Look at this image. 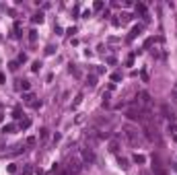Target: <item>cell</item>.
I'll return each mask as SVG.
<instances>
[{"instance_id": "9a60e30c", "label": "cell", "mask_w": 177, "mask_h": 175, "mask_svg": "<svg viewBox=\"0 0 177 175\" xmlns=\"http://www.w3.org/2000/svg\"><path fill=\"white\" fill-rule=\"evenodd\" d=\"M39 138H41V140H48V138H50V130H48V128H41V130H39Z\"/></svg>"}, {"instance_id": "3957f363", "label": "cell", "mask_w": 177, "mask_h": 175, "mask_svg": "<svg viewBox=\"0 0 177 175\" xmlns=\"http://www.w3.org/2000/svg\"><path fill=\"white\" fill-rule=\"evenodd\" d=\"M81 159H83V163H87V165H91L93 161H95V153H93V148H83L81 151Z\"/></svg>"}, {"instance_id": "52a82bcc", "label": "cell", "mask_w": 177, "mask_h": 175, "mask_svg": "<svg viewBox=\"0 0 177 175\" xmlns=\"http://www.w3.org/2000/svg\"><path fill=\"white\" fill-rule=\"evenodd\" d=\"M132 161H134L136 165H144V163H146V157H144V155H138V153H136L134 157H132Z\"/></svg>"}, {"instance_id": "f35d334b", "label": "cell", "mask_w": 177, "mask_h": 175, "mask_svg": "<svg viewBox=\"0 0 177 175\" xmlns=\"http://www.w3.org/2000/svg\"><path fill=\"white\" fill-rule=\"evenodd\" d=\"M4 81H6V76H4V72H0V85H4Z\"/></svg>"}, {"instance_id": "ab89813d", "label": "cell", "mask_w": 177, "mask_h": 175, "mask_svg": "<svg viewBox=\"0 0 177 175\" xmlns=\"http://www.w3.org/2000/svg\"><path fill=\"white\" fill-rule=\"evenodd\" d=\"M173 99L177 101V87H175V89H173Z\"/></svg>"}, {"instance_id": "7a4b0ae2", "label": "cell", "mask_w": 177, "mask_h": 175, "mask_svg": "<svg viewBox=\"0 0 177 175\" xmlns=\"http://www.w3.org/2000/svg\"><path fill=\"white\" fill-rule=\"evenodd\" d=\"M81 169H83V159H76V157H72V159L68 161V165H66V173L68 175L81 173Z\"/></svg>"}, {"instance_id": "4dcf8cb0", "label": "cell", "mask_w": 177, "mask_h": 175, "mask_svg": "<svg viewBox=\"0 0 177 175\" xmlns=\"http://www.w3.org/2000/svg\"><path fill=\"white\" fill-rule=\"evenodd\" d=\"M8 68H11V70H17V68H19V62H17V60H13V62H8Z\"/></svg>"}, {"instance_id": "83f0119b", "label": "cell", "mask_w": 177, "mask_h": 175, "mask_svg": "<svg viewBox=\"0 0 177 175\" xmlns=\"http://www.w3.org/2000/svg\"><path fill=\"white\" fill-rule=\"evenodd\" d=\"M134 56H136V54H130V56L126 58V66H132V64H134Z\"/></svg>"}, {"instance_id": "74e56055", "label": "cell", "mask_w": 177, "mask_h": 175, "mask_svg": "<svg viewBox=\"0 0 177 175\" xmlns=\"http://www.w3.org/2000/svg\"><path fill=\"white\" fill-rule=\"evenodd\" d=\"M66 33H68V35H74V33H76V27H70V29H68Z\"/></svg>"}, {"instance_id": "ba28073f", "label": "cell", "mask_w": 177, "mask_h": 175, "mask_svg": "<svg viewBox=\"0 0 177 175\" xmlns=\"http://www.w3.org/2000/svg\"><path fill=\"white\" fill-rule=\"evenodd\" d=\"M17 128H19L17 124H6V126H2V132H4V134H13Z\"/></svg>"}, {"instance_id": "d4e9b609", "label": "cell", "mask_w": 177, "mask_h": 175, "mask_svg": "<svg viewBox=\"0 0 177 175\" xmlns=\"http://www.w3.org/2000/svg\"><path fill=\"white\" fill-rule=\"evenodd\" d=\"M167 130H169L171 134H175V132H177V124H175V122H169V126H167Z\"/></svg>"}, {"instance_id": "7402d4cb", "label": "cell", "mask_w": 177, "mask_h": 175, "mask_svg": "<svg viewBox=\"0 0 177 175\" xmlns=\"http://www.w3.org/2000/svg\"><path fill=\"white\" fill-rule=\"evenodd\" d=\"M29 41H31V43L37 41V31H35V29H31V31H29Z\"/></svg>"}, {"instance_id": "d590c367", "label": "cell", "mask_w": 177, "mask_h": 175, "mask_svg": "<svg viewBox=\"0 0 177 175\" xmlns=\"http://www.w3.org/2000/svg\"><path fill=\"white\" fill-rule=\"evenodd\" d=\"M46 54H48V56L54 54V46H48V48H46Z\"/></svg>"}, {"instance_id": "b9f144b4", "label": "cell", "mask_w": 177, "mask_h": 175, "mask_svg": "<svg viewBox=\"0 0 177 175\" xmlns=\"http://www.w3.org/2000/svg\"><path fill=\"white\" fill-rule=\"evenodd\" d=\"M173 140H175V142H177V134H175V136H173Z\"/></svg>"}, {"instance_id": "f546056e", "label": "cell", "mask_w": 177, "mask_h": 175, "mask_svg": "<svg viewBox=\"0 0 177 175\" xmlns=\"http://www.w3.org/2000/svg\"><path fill=\"white\" fill-rule=\"evenodd\" d=\"M120 17H122V23H126V21H130V19H132V15H128V13H122Z\"/></svg>"}, {"instance_id": "484cf974", "label": "cell", "mask_w": 177, "mask_h": 175, "mask_svg": "<svg viewBox=\"0 0 177 175\" xmlns=\"http://www.w3.org/2000/svg\"><path fill=\"white\" fill-rule=\"evenodd\" d=\"M103 107H109V91L103 93Z\"/></svg>"}, {"instance_id": "8d00e7d4", "label": "cell", "mask_w": 177, "mask_h": 175, "mask_svg": "<svg viewBox=\"0 0 177 175\" xmlns=\"http://www.w3.org/2000/svg\"><path fill=\"white\" fill-rule=\"evenodd\" d=\"M91 15H93L91 11H85V13H83V19H88V17H91Z\"/></svg>"}, {"instance_id": "6da1fadb", "label": "cell", "mask_w": 177, "mask_h": 175, "mask_svg": "<svg viewBox=\"0 0 177 175\" xmlns=\"http://www.w3.org/2000/svg\"><path fill=\"white\" fill-rule=\"evenodd\" d=\"M124 136H126V140L130 144H136L138 140H140V132H138V128H134L132 124H126L124 126Z\"/></svg>"}, {"instance_id": "30bf717a", "label": "cell", "mask_w": 177, "mask_h": 175, "mask_svg": "<svg viewBox=\"0 0 177 175\" xmlns=\"http://www.w3.org/2000/svg\"><path fill=\"white\" fill-rule=\"evenodd\" d=\"M13 118H15V120H23V111H21V105H17V107L13 109Z\"/></svg>"}, {"instance_id": "277c9868", "label": "cell", "mask_w": 177, "mask_h": 175, "mask_svg": "<svg viewBox=\"0 0 177 175\" xmlns=\"http://www.w3.org/2000/svg\"><path fill=\"white\" fill-rule=\"evenodd\" d=\"M140 33H142V25H134V27H132V31L128 33V41H134Z\"/></svg>"}, {"instance_id": "e575fe53", "label": "cell", "mask_w": 177, "mask_h": 175, "mask_svg": "<svg viewBox=\"0 0 177 175\" xmlns=\"http://www.w3.org/2000/svg\"><path fill=\"white\" fill-rule=\"evenodd\" d=\"M6 169H8V173H17V165H8Z\"/></svg>"}, {"instance_id": "9c48e42d", "label": "cell", "mask_w": 177, "mask_h": 175, "mask_svg": "<svg viewBox=\"0 0 177 175\" xmlns=\"http://www.w3.org/2000/svg\"><path fill=\"white\" fill-rule=\"evenodd\" d=\"M23 101L27 103V105H33V103H35V95H33V93H25V95H23Z\"/></svg>"}, {"instance_id": "d6986e66", "label": "cell", "mask_w": 177, "mask_h": 175, "mask_svg": "<svg viewBox=\"0 0 177 175\" xmlns=\"http://www.w3.org/2000/svg\"><path fill=\"white\" fill-rule=\"evenodd\" d=\"M81 103H83V93H78V95H76V99H74V103H72V107L76 109V107H78Z\"/></svg>"}, {"instance_id": "603a6c76", "label": "cell", "mask_w": 177, "mask_h": 175, "mask_svg": "<svg viewBox=\"0 0 177 175\" xmlns=\"http://www.w3.org/2000/svg\"><path fill=\"white\" fill-rule=\"evenodd\" d=\"M23 175H33V165H25L23 167Z\"/></svg>"}, {"instance_id": "1f68e13d", "label": "cell", "mask_w": 177, "mask_h": 175, "mask_svg": "<svg viewBox=\"0 0 177 175\" xmlns=\"http://www.w3.org/2000/svg\"><path fill=\"white\" fill-rule=\"evenodd\" d=\"M19 64H23V62H27V54H19V60H17Z\"/></svg>"}, {"instance_id": "4316f807", "label": "cell", "mask_w": 177, "mask_h": 175, "mask_svg": "<svg viewBox=\"0 0 177 175\" xmlns=\"http://www.w3.org/2000/svg\"><path fill=\"white\" fill-rule=\"evenodd\" d=\"M111 81H113V85L120 83V81H122V74H120V72H113V74H111Z\"/></svg>"}, {"instance_id": "44dd1931", "label": "cell", "mask_w": 177, "mask_h": 175, "mask_svg": "<svg viewBox=\"0 0 177 175\" xmlns=\"http://www.w3.org/2000/svg\"><path fill=\"white\" fill-rule=\"evenodd\" d=\"M19 83H21V87H23V91H25V93H29V89H31V83H29V81H19Z\"/></svg>"}, {"instance_id": "ac0fdd59", "label": "cell", "mask_w": 177, "mask_h": 175, "mask_svg": "<svg viewBox=\"0 0 177 175\" xmlns=\"http://www.w3.org/2000/svg\"><path fill=\"white\" fill-rule=\"evenodd\" d=\"M39 70H41V62H39V60H35V62L31 64V72H39Z\"/></svg>"}, {"instance_id": "4fadbf2b", "label": "cell", "mask_w": 177, "mask_h": 175, "mask_svg": "<svg viewBox=\"0 0 177 175\" xmlns=\"http://www.w3.org/2000/svg\"><path fill=\"white\" fill-rule=\"evenodd\" d=\"M136 13H140L142 17H146V4H142V2H138V4H136Z\"/></svg>"}, {"instance_id": "836d02e7", "label": "cell", "mask_w": 177, "mask_h": 175, "mask_svg": "<svg viewBox=\"0 0 177 175\" xmlns=\"http://www.w3.org/2000/svg\"><path fill=\"white\" fill-rule=\"evenodd\" d=\"M33 144H35V136H29L27 138V146H33Z\"/></svg>"}, {"instance_id": "f1b7e54d", "label": "cell", "mask_w": 177, "mask_h": 175, "mask_svg": "<svg viewBox=\"0 0 177 175\" xmlns=\"http://www.w3.org/2000/svg\"><path fill=\"white\" fill-rule=\"evenodd\" d=\"M153 43H155V37H148V39L144 41V50H148L150 46H153Z\"/></svg>"}, {"instance_id": "d6a6232c", "label": "cell", "mask_w": 177, "mask_h": 175, "mask_svg": "<svg viewBox=\"0 0 177 175\" xmlns=\"http://www.w3.org/2000/svg\"><path fill=\"white\" fill-rule=\"evenodd\" d=\"M140 78H142L144 83H148V72H146V70H142V72H140Z\"/></svg>"}, {"instance_id": "ffe728a7", "label": "cell", "mask_w": 177, "mask_h": 175, "mask_svg": "<svg viewBox=\"0 0 177 175\" xmlns=\"http://www.w3.org/2000/svg\"><path fill=\"white\" fill-rule=\"evenodd\" d=\"M87 85H88V87H95V85H97V76H93V74L87 76Z\"/></svg>"}, {"instance_id": "60d3db41", "label": "cell", "mask_w": 177, "mask_h": 175, "mask_svg": "<svg viewBox=\"0 0 177 175\" xmlns=\"http://www.w3.org/2000/svg\"><path fill=\"white\" fill-rule=\"evenodd\" d=\"M2 122H4V113H0V124H2Z\"/></svg>"}, {"instance_id": "2e32d148", "label": "cell", "mask_w": 177, "mask_h": 175, "mask_svg": "<svg viewBox=\"0 0 177 175\" xmlns=\"http://www.w3.org/2000/svg\"><path fill=\"white\" fill-rule=\"evenodd\" d=\"M21 21H15V37H21Z\"/></svg>"}, {"instance_id": "5bb4252c", "label": "cell", "mask_w": 177, "mask_h": 175, "mask_svg": "<svg viewBox=\"0 0 177 175\" xmlns=\"http://www.w3.org/2000/svg\"><path fill=\"white\" fill-rule=\"evenodd\" d=\"M31 21H33V23H39V25H41V23H43V13H35V15L31 17Z\"/></svg>"}, {"instance_id": "e0dca14e", "label": "cell", "mask_w": 177, "mask_h": 175, "mask_svg": "<svg viewBox=\"0 0 177 175\" xmlns=\"http://www.w3.org/2000/svg\"><path fill=\"white\" fill-rule=\"evenodd\" d=\"M153 173H155V175H167V171H165L163 167H159V165H155V167H153Z\"/></svg>"}, {"instance_id": "8fae6325", "label": "cell", "mask_w": 177, "mask_h": 175, "mask_svg": "<svg viewBox=\"0 0 177 175\" xmlns=\"http://www.w3.org/2000/svg\"><path fill=\"white\" fill-rule=\"evenodd\" d=\"M29 126H31V120H29V118H23V120L19 122V128H21V130H27Z\"/></svg>"}, {"instance_id": "cb8c5ba5", "label": "cell", "mask_w": 177, "mask_h": 175, "mask_svg": "<svg viewBox=\"0 0 177 175\" xmlns=\"http://www.w3.org/2000/svg\"><path fill=\"white\" fill-rule=\"evenodd\" d=\"M93 8H95V11H103V8H105V4H103V0H97V2L93 4Z\"/></svg>"}, {"instance_id": "5b68a950", "label": "cell", "mask_w": 177, "mask_h": 175, "mask_svg": "<svg viewBox=\"0 0 177 175\" xmlns=\"http://www.w3.org/2000/svg\"><path fill=\"white\" fill-rule=\"evenodd\" d=\"M138 101H140V103H142V105H148V103H150V93H146V91H142V93H140V95H138Z\"/></svg>"}, {"instance_id": "7c38bea8", "label": "cell", "mask_w": 177, "mask_h": 175, "mask_svg": "<svg viewBox=\"0 0 177 175\" xmlns=\"http://www.w3.org/2000/svg\"><path fill=\"white\" fill-rule=\"evenodd\" d=\"M109 151H111V153H118V151H120V142H118L116 138H113L111 142H109Z\"/></svg>"}, {"instance_id": "8992f818", "label": "cell", "mask_w": 177, "mask_h": 175, "mask_svg": "<svg viewBox=\"0 0 177 175\" xmlns=\"http://www.w3.org/2000/svg\"><path fill=\"white\" fill-rule=\"evenodd\" d=\"M118 165H120L124 171H128V169H130V161H128V159H124V157H118Z\"/></svg>"}]
</instances>
